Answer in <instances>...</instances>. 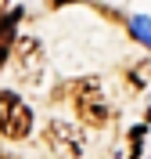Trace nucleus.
I'll list each match as a JSON object with an SVG mask.
<instances>
[{
	"label": "nucleus",
	"instance_id": "obj_1",
	"mask_svg": "<svg viewBox=\"0 0 151 159\" xmlns=\"http://www.w3.org/2000/svg\"><path fill=\"white\" fill-rule=\"evenodd\" d=\"M0 130L11 141L29 138V130H32V109L25 101H18L15 90H0Z\"/></svg>",
	"mask_w": 151,
	"mask_h": 159
},
{
	"label": "nucleus",
	"instance_id": "obj_2",
	"mask_svg": "<svg viewBox=\"0 0 151 159\" xmlns=\"http://www.w3.org/2000/svg\"><path fill=\"white\" fill-rule=\"evenodd\" d=\"M76 112H79V119L90 123V127H104V123L111 119L108 101H104V94H101L97 80H83L79 87H76Z\"/></svg>",
	"mask_w": 151,
	"mask_h": 159
},
{
	"label": "nucleus",
	"instance_id": "obj_3",
	"mask_svg": "<svg viewBox=\"0 0 151 159\" xmlns=\"http://www.w3.org/2000/svg\"><path fill=\"white\" fill-rule=\"evenodd\" d=\"M47 148L58 159H79L83 156V134L72 127V123L54 119V123L47 127Z\"/></svg>",
	"mask_w": 151,
	"mask_h": 159
},
{
	"label": "nucleus",
	"instance_id": "obj_4",
	"mask_svg": "<svg viewBox=\"0 0 151 159\" xmlns=\"http://www.w3.org/2000/svg\"><path fill=\"white\" fill-rule=\"evenodd\" d=\"M15 61H18V72L22 80H40L43 72V43L40 40H32V36H22L18 40V51H15Z\"/></svg>",
	"mask_w": 151,
	"mask_h": 159
},
{
	"label": "nucleus",
	"instance_id": "obj_5",
	"mask_svg": "<svg viewBox=\"0 0 151 159\" xmlns=\"http://www.w3.org/2000/svg\"><path fill=\"white\" fill-rule=\"evenodd\" d=\"M133 36L151 47V18H133Z\"/></svg>",
	"mask_w": 151,
	"mask_h": 159
},
{
	"label": "nucleus",
	"instance_id": "obj_6",
	"mask_svg": "<svg viewBox=\"0 0 151 159\" xmlns=\"http://www.w3.org/2000/svg\"><path fill=\"white\" fill-rule=\"evenodd\" d=\"M54 4H76V0H54Z\"/></svg>",
	"mask_w": 151,
	"mask_h": 159
},
{
	"label": "nucleus",
	"instance_id": "obj_7",
	"mask_svg": "<svg viewBox=\"0 0 151 159\" xmlns=\"http://www.w3.org/2000/svg\"><path fill=\"white\" fill-rule=\"evenodd\" d=\"M4 7H7V0H0V11H4Z\"/></svg>",
	"mask_w": 151,
	"mask_h": 159
}]
</instances>
